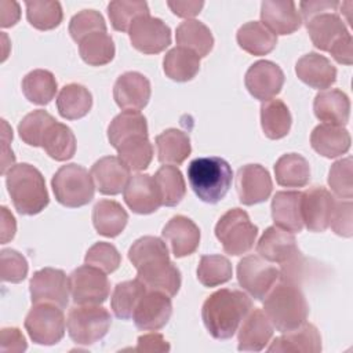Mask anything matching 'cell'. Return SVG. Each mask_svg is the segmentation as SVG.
Listing matches in <instances>:
<instances>
[{"mask_svg":"<svg viewBox=\"0 0 353 353\" xmlns=\"http://www.w3.org/2000/svg\"><path fill=\"white\" fill-rule=\"evenodd\" d=\"M146 287L138 279L121 281L114 287L110 306L117 319L128 320L132 317L139 299L145 295Z\"/></svg>","mask_w":353,"mask_h":353,"instance_id":"ee69618b","label":"cell"},{"mask_svg":"<svg viewBox=\"0 0 353 353\" xmlns=\"http://www.w3.org/2000/svg\"><path fill=\"white\" fill-rule=\"evenodd\" d=\"M233 276L230 261L223 255H203L197 266V280L204 287L228 283Z\"/></svg>","mask_w":353,"mask_h":353,"instance_id":"7dc6e473","label":"cell"},{"mask_svg":"<svg viewBox=\"0 0 353 353\" xmlns=\"http://www.w3.org/2000/svg\"><path fill=\"white\" fill-rule=\"evenodd\" d=\"M128 222V214L114 200H99L92 208V225L105 237L119 236Z\"/></svg>","mask_w":353,"mask_h":353,"instance_id":"4dcf8cb0","label":"cell"},{"mask_svg":"<svg viewBox=\"0 0 353 353\" xmlns=\"http://www.w3.org/2000/svg\"><path fill=\"white\" fill-rule=\"evenodd\" d=\"M41 148L51 159L66 161L76 153V137L66 124L54 121L44 134Z\"/></svg>","mask_w":353,"mask_h":353,"instance_id":"ab89813d","label":"cell"},{"mask_svg":"<svg viewBox=\"0 0 353 353\" xmlns=\"http://www.w3.org/2000/svg\"><path fill=\"white\" fill-rule=\"evenodd\" d=\"M108 15L112 28L117 32H128L132 22L143 15H150L146 1L116 0L108 6Z\"/></svg>","mask_w":353,"mask_h":353,"instance_id":"c3c4849f","label":"cell"},{"mask_svg":"<svg viewBox=\"0 0 353 353\" xmlns=\"http://www.w3.org/2000/svg\"><path fill=\"white\" fill-rule=\"evenodd\" d=\"M58 90L55 76L46 69H34L22 79V92L28 101L36 105H48Z\"/></svg>","mask_w":353,"mask_h":353,"instance_id":"60d3db41","label":"cell"},{"mask_svg":"<svg viewBox=\"0 0 353 353\" xmlns=\"http://www.w3.org/2000/svg\"><path fill=\"white\" fill-rule=\"evenodd\" d=\"M276 182L285 188H303L310 179L307 160L298 153H285L274 164Z\"/></svg>","mask_w":353,"mask_h":353,"instance_id":"d590c367","label":"cell"},{"mask_svg":"<svg viewBox=\"0 0 353 353\" xmlns=\"http://www.w3.org/2000/svg\"><path fill=\"white\" fill-rule=\"evenodd\" d=\"M128 259L137 269V279L146 290L175 296L181 288V272L171 262L165 243L154 236H143L132 243Z\"/></svg>","mask_w":353,"mask_h":353,"instance_id":"6da1fadb","label":"cell"},{"mask_svg":"<svg viewBox=\"0 0 353 353\" xmlns=\"http://www.w3.org/2000/svg\"><path fill=\"white\" fill-rule=\"evenodd\" d=\"M306 22L310 40L320 51H330L341 39L350 34L343 19L336 11H325L313 15Z\"/></svg>","mask_w":353,"mask_h":353,"instance_id":"ffe728a7","label":"cell"},{"mask_svg":"<svg viewBox=\"0 0 353 353\" xmlns=\"http://www.w3.org/2000/svg\"><path fill=\"white\" fill-rule=\"evenodd\" d=\"M112 324L108 309L99 305H77L68 313L66 328L70 339L77 345H92L102 339Z\"/></svg>","mask_w":353,"mask_h":353,"instance_id":"ba28073f","label":"cell"},{"mask_svg":"<svg viewBox=\"0 0 353 353\" xmlns=\"http://www.w3.org/2000/svg\"><path fill=\"white\" fill-rule=\"evenodd\" d=\"M84 262L101 269L105 273H113L121 263V255L113 244L98 241L88 248L84 256Z\"/></svg>","mask_w":353,"mask_h":353,"instance_id":"f5cc1de1","label":"cell"},{"mask_svg":"<svg viewBox=\"0 0 353 353\" xmlns=\"http://www.w3.org/2000/svg\"><path fill=\"white\" fill-rule=\"evenodd\" d=\"M132 47L143 54H159L171 44V29L160 18L143 15L128 29Z\"/></svg>","mask_w":353,"mask_h":353,"instance_id":"4fadbf2b","label":"cell"},{"mask_svg":"<svg viewBox=\"0 0 353 353\" xmlns=\"http://www.w3.org/2000/svg\"><path fill=\"white\" fill-rule=\"evenodd\" d=\"M341 4L338 1H325V0H317V1H301V12L302 18L307 21L316 14L325 12V11H336Z\"/></svg>","mask_w":353,"mask_h":353,"instance_id":"94428289","label":"cell"},{"mask_svg":"<svg viewBox=\"0 0 353 353\" xmlns=\"http://www.w3.org/2000/svg\"><path fill=\"white\" fill-rule=\"evenodd\" d=\"M292 124L288 106L281 99H269L261 105V125L269 139L284 138Z\"/></svg>","mask_w":353,"mask_h":353,"instance_id":"8d00e7d4","label":"cell"},{"mask_svg":"<svg viewBox=\"0 0 353 353\" xmlns=\"http://www.w3.org/2000/svg\"><path fill=\"white\" fill-rule=\"evenodd\" d=\"M215 236L226 254L243 255L254 247L258 236V226L251 222L244 210L232 208L216 222Z\"/></svg>","mask_w":353,"mask_h":353,"instance_id":"52a82bcc","label":"cell"},{"mask_svg":"<svg viewBox=\"0 0 353 353\" xmlns=\"http://www.w3.org/2000/svg\"><path fill=\"white\" fill-rule=\"evenodd\" d=\"M57 121L48 112L36 109L28 113L18 124V134L21 139L30 146H41L43 138L48 127Z\"/></svg>","mask_w":353,"mask_h":353,"instance_id":"681fc988","label":"cell"},{"mask_svg":"<svg viewBox=\"0 0 353 353\" xmlns=\"http://www.w3.org/2000/svg\"><path fill=\"white\" fill-rule=\"evenodd\" d=\"M328 185L334 194L341 199L352 200L353 197V160L345 157L335 161L328 172Z\"/></svg>","mask_w":353,"mask_h":353,"instance_id":"f907efd6","label":"cell"},{"mask_svg":"<svg viewBox=\"0 0 353 353\" xmlns=\"http://www.w3.org/2000/svg\"><path fill=\"white\" fill-rule=\"evenodd\" d=\"M157 159L163 164H182L192 152L190 139L186 132L178 128H168L154 139Z\"/></svg>","mask_w":353,"mask_h":353,"instance_id":"836d02e7","label":"cell"},{"mask_svg":"<svg viewBox=\"0 0 353 353\" xmlns=\"http://www.w3.org/2000/svg\"><path fill=\"white\" fill-rule=\"evenodd\" d=\"M302 192L281 190L272 199V218L276 226L291 233H299L303 229L301 215Z\"/></svg>","mask_w":353,"mask_h":353,"instance_id":"f546056e","label":"cell"},{"mask_svg":"<svg viewBox=\"0 0 353 353\" xmlns=\"http://www.w3.org/2000/svg\"><path fill=\"white\" fill-rule=\"evenodd\" d=\"M0 210H1V225H0L1 243L6 244V243H8L10 240L14 239L15 232H17V223H15L14 215L8 211L7 207L3 205Z\"/></svg>","mask_w":353,"mask_h":353,"instance_id":"be15d7a7","label":"cell"},{"mask_svg":"<svg viewBox=\"0 0 353 353\" xmlns=\"http://www.w3.org/2000/svg\"><path fill=\"white\" fill-rule=\"evenodd\" d=\"M135 352H168L170 343L161 334L150 332L141 335L137 341Z\"/></svg>","mask_w":353,"mask_h":353,"instance_id":"6f0895ef","label":"cell"},{"mask_svg":"<svg viewBox=\"0 0 353 353\" xmlns=\"http://www.w3.org/2000/svg\"><path fill=\"white\" fill-rule=\"evenodd\" d=\"M137 135H148L146 117L137 110H123L108 127V139L114 149Z\"/></svg>","mask_w":353,"mask_h":353,"instance_id":"f35d334b","label":"cell"},{"mask_svg":"<svg viewBox=\"0 0 353 353\" xmlns=\"http://www.w3.org/2000/svg\"><path fill=\"white\" fill-rule=\"evenodd\" d=\"M167 6L171 8V11L181 18H193L196 17L201 8L204 7L203 1L196 0H175V1H167Z\"/></svg>","mask_w":353,"mask_h":353,"instance_id":"91938a15","label":"cell"},{"mask_svg":"<svg viewBox=\"0 0 353 353\" xmlns=\"http://www.w3.org/2000/svg\"><path fill=\"white\" fill-rule=\"evenodd\" d=\"M150 94V81L139 72H125L120 74L113 85V98L123 110L139 112L148 105Z\"/></svg>","mask_w":353,"mask_h":353,"instance_id":"d6986e66","label":"cell"},{"mask_svg":"<svg viewBox=\"0 0 353 353\" xmlns=\"http://www.w3.org/2000/svg\"><path fill=\"white\" fill-rule=\"evenodd\" d=\"M26 258L12 248H4L0 252V272L1 280L7 283H21L28 276Z\"/></svg>","mask_w":353,"mask_h":353,"instance_id":"db71d44e","label":"cell"},{"mask_svg":"<svg viewBox=\"0 0 353 353\" xmlns=\"http://www.w3.org/2000/svg\"><path fill=\"white\" fill-rule=\"evenodd\" d=\"M352 210L353 204L352 200L336 201L334 215L331 219V229L342 237H352L353 226H352Z\"/></svg>","mask_w":353,"mask_h":353,"instance_id":"11a10c76","label":"cell"},{"mask_svg":"<svg viewBox=\"0 0 353 353\" xmlns=\"http://www.w3.org/2000/svg\"><path fill=\"white\" fill-rule=\"evenodd\" d=\"M153 178L159 188L163 205L175 207L182 201L186 194V185L178 167L168 164L161 165Z\"/></svg>","mask_w":353,"mask_h":353,"instance_id":"b9f144b4","label":"cell"},{"mask_svg":"<svg viewBox=\"0 0 353 353\" xmlns=\"http://www.w3.org/2000/svg\"><path fill=\"white\" fill-rule=\"evenodd\" d=\"M268 352L319 353L321 352V335L313 324L305 321L298 328L277 336L268 347Z\"/></svg>","mask_w":353,"mask_h":353,"instance_id":"4316f807","label":"cell"},{"mask_svg":"<svg viewBox=\"0 0 353 353\" xmlns=\"http://www.w3.org/2000/svg\"><path fill=\"white\" fill-rule=\"evenodd\" d=\"M273 336V325L263 310L254 307L243 320L237 335V349L241 352H261Z\"/></svg>","mask_w":353,"mask_h":353,"instance_id":"d4e9b609","label":"cell"},{"mask_svg":"<svg viewBox=\"0 0 353 353\" xmlns=\"http://www.w3.org/2000/svg\"><path fill=\"white\" fill-rule=\"evenodd\" d=\"M57 108L61 117L66 120L81 119L92 108V95L88 88L79 83L66 84L58 94Z\"/></svg>","mask_w":353,"mask_h":353,"instance_id":"d6a6232c","label":"cell"},{"mask_svg":"<svg viewBox=\"0 0 353 353\" xmlns=\"http://www.w3.org/2000/svg\"><path fill=\"white\" fill-rule=\"evenodd\" d=\"M163 69L165 76L174 81H189L200 70V58L193 51L178 46L164 55Z\"/></svg>","mask_w":353,"mask_h":353,"instance_id":"74e56055","label":"cell"},{"mask_svg":"<svg viewBox=\"0 0 353 353\" xmlns=\"http://www.w3.org/2000/svg\"><path fill=\"white\" fill-rule=\"evenodd\" d=\"M284 73L279 65L272 61L262 59L248 68L244 83L245 88L254 98L265 102L280 94L284 85Z\"/></svg>","mask_w":353,"mask_h":353,"instance_id":"9a60e30c","label":"cell"},{"mask_svg":"<svg viewBox=\"0 0 353 353\" xmlns=\"http://www.w3.org/2000/svg\"><path fill=\"white\" fill-rule=\"evenodd\" d=\"M81 59L91 66H102L114 58V43L106 32H95L79 43Z\"/></svg>","mask_w":353,"mask_h":353,"instance_id":"7bdbcfd3","label":"cell"},{"mask_svg":"<svg viewBox=\"0 0 353 353\" xmlns=\"http://www.w3.org/2000/svg\"><path fill=\"white\" fill-rule=\"evenodd\" d=\"M280 279V270L258 255H248L237 263L240 287L254 299L263 301Z\"/></svg>","mask_w":353,"mask_h":353,"instance_id":"30bf717a","label":"cell"},{"mask_svg":"<svg viewBox=\"0 0 353 353\" xmlns=\"http://www.w3.org/2000/svg\"><path fill=\"white\" fill-rule=\"evenodd\" d=\"M95 188L99 193L106 196H116L124 190L128 179L130 170L116 156H105L97 160L90 171Z\"/></svg>","mask_w":353,"mask_h":353,"instance_id":"cb8c5ba5","label":"cell"},{"mask_svg":"<svg viewBox=\"0 0 353 353\" xmlns=\"http://www.w3.org/2000/svg\"><path fill=\"white\" fill-rule=\"evenodd\" d=\"M51 188L57 201L68 208L83 207L95 194L91 174L83 165L74 163L58 168L51 179Z\"/></svg>","mask_w":353,"mask_h":353,"instance_id":"8992f818","label":"cell"},{"mask_svg":"<svg viewBox=\"0 0 353 353\" xmlns=\"http://www.w3.org/2000/svg\"><path fill=\"white\" fill-rule=\"evenodd\" d=\"M237 44L251 55H266L277 44V37L262 22L251 21L239 28L236 34Z\"/></svg>","mask_w":353,"mask_h":353,"instance_id":"1f68e13d","label":"cell"},{"mask_svg":"<svg viewBox=\"0 0 353 353\" xmlns=\"http://www.w3.org/2000/svg\"><path fill=\"white\" fill-rule=\"evenodd\" d=\"M69 290L76 305H99L110 294V281L105 272L85 263L69 274Z\"/></svg>","mask_w":353,"mask_h":353,"instance_id":"8fae6325","label":"cell"},{"mask_svg":"<svg viewBox=\"0 0 353 353\" xmlns=\"http://www.w3.org/2000/svg\"><path fill=\"white\" fill-rule=\"evenodd\" d=\"M175 40L179 47L193 51L199 58L207 57L214 47V37L210 28L196 19L181 22L176 28Z\"/></svg>","mask_w":353,"mask_h":353,"instance_id":"e575fe53","label":"cell"},{"mask_svg":"<svg viewBox=\"0 0 353 353\" xmlns=\"http://www.w3.org/2000/svg\"><path fill=\"white\" fill-rule=\"evenodd\" d=\"M28 22L39 30H51L61 25L63 12L59 1L33 0L26 1Z\"/></svg>","mask_w":353,"mask_h":353,"instance_id":"bcb514c9","label":"cell"},{"mask_svg":"<svg viewBox=\"0 0 353 353\" xmlns=\"http://www.w3.org/2000/svg\"><path fill=\"white\" fill-rule=\"evenodd\" d=\"M6 185L15 210L22 215H36L50 203L44 176L32 164L10 167L6 172Z\"/></svg>","mask_w":353,"mask_h":353,"instance_id":"277c9868","label":"cell"},{"mask_svg":"<svg viewBox=\"0 0 353 353\" xmlns=\"http://www.w3.org/2000/svg\"><path fill=\"white\" fill-rule=\"evenodd\" d=\"M28 347L26 339L17 327H4L0 332L1 352H25Z\"/></svg>","mask_w":353,"mask_h":353,"instance_id":"9f6ffc18","label":"cell"},{"mask_svg":"<svg viewBox=\"0 0 353 353\" xmlns=\"http://www.w3.org/2000/svg\"><path fill=\"white\" fill-rule=\"evenodd\" d=\"M352 138L343 125L319 124L310 134L312 148L327 159H335L350 149Z\"/></svg>","mask_w":353,"mask_h":353,"instance_id":"f1b7e54d","label":"cell"},{"mask_svg":"<svg viewBox=\"0 0 353 353\" xmlns=\"http://www.w3.org/2000/svg\"><path fill=\"white\" fill-rule=\"evenodd\" d=\"M0 10H1V21H0L1 28L14 26L18 22V19L21 17V10H19V4L17 1L3 0L0 3Z\"/></svg>","mask_w":353,"mask_h":353,"instance_id":"6125c7cd","label":"cell"},{"mask_svg":"<svg viewBox=\"0 0 353 353\" xmlns=\"http://www.w3.org/2000/svg\"><path fill=\"white\" fill-rule=\"evenodd\" d=\"M236 189L240 203L254 205L269 199L273 182L269 171L261 164H245L237 170Z\"/></svg>","mask_w":353,"mask_h":353,"instance_id":"2e32d148","label":"cell"},{"mask_svg":"<svg viewBox=\"0 0 353 353\" xmlns=\"http://www.w3.org/2000/svg\"><path fill=\"white\" fill-rule=\"evenodd\" d=\"M263 312L273 328L288 332L306 321L309 305L298 284L280 280L265 296Z\"/></svg>","mask_w":353,"mask_h":353,"instance_id":"3957f363","label":"cell"},{"mask_svg":"<svg viewBox=\"0 0 353 353\" xmlns=\"http://www.w3.org/2000/svg\"><path fill=\"white\" fill-rule=\"evenodd\" d=\"M117 157L130 171H142L153 159V146L148 135H137L124 141L117 149Z\"/></svg>","mask_w":353,"mask_h":353,"instance_id":"f6af8a7d","label":"cell"},{"mask_svg":"<svg viewBox=\"0 0 353 353\" xmlns=\"http://www.w3.org/2000/svg\"><path fill=\"white\" fill-rule=\"evenodd\" d=\"M188 179L194 194L204 203H219L232 185L233 171L221 157H197L188 165Z\"/></svg>","mask_w":353,"mask_h":353,"instance_id":"5b68a950","label":"cell"},{"mask_svg":"<svg viewBox=\"0 0 353 353\" xmlns=\"http://www.w3.org/2000/svg\"><path fill=\"white\" fill-rule=\"evenodd\" d=\"M25 330L37 345H55L65 335V316L59 306L34 303L25 317Z\"/></svg>","mask_w":353,"mask_h":353,"instance_id":"9c48e42d","label":"cell"},{"mask_svg":"<svg viewBox=\"0 0 353 353\" xmlns=\"http://www.w3.org/2000/svg\"><path fill=\"white\" fill-rule=\"evenodd\" d=\"M295 73L301 81L317 90H327L336 81V68L328 58L317 52L301 57L296 61Z\"/></svg>","mask_w":353,"mask_h":353,"instance_id":"484cf974","label":"cell"},{"mask_svg":"<svg viewBox=\"0 0 353 353\" xmlns=\"http://www.w3.org/2000/svg\"><path fill=\"white\" fill-rule=\"evenodd\" d=\"M256 252L268 262L285 263L301 254L295 236L279 226H269L256 244Z\"/></svg>","mask_w":353,"mask_h":353,"instance_id":"603a6c76","label":"cell"},{"mask_svg":"<svg viewBox=\"0 0 353 353\" xmlns=\"http://www.w3.org/2000/svg\"><path fill=\"white\" fill-rule=\"evenodd\" d=\"M95 32H106V22L101 12L95 10H83L72 17L69 22V33L77 44Z\"/></svg>","mask_w":353,"mask_h":353,"instance_id":"816d5d0a","label":"cell"},{"mask_svg":"<svg viewBox=\"0 0 353 353\" xmlns=\"http://www.w3.org/2000/svg\"><path fill=\"white\" fill-rule=\"evenodd\" d=\"M32 303H52L61 309L69 303V277L62 269L43 268L29 281Z\"/></svg>","mask_w":353,"mask_h":353,"instance_id":"7c38bea8","label":"cell"},{"mask_svg":"<svg viewBox=\"0 0 353 353\" xmlns=\"http://www.w3.org/2000/svg\"><path fill=\"white\" fill-rule=\"evenodd\" d=\"M161 236L170 244L175 258L192 255L200 244L199 226L185 215L172 216L163 228Z\"/></svg>","mask_w":353,"mask_h":353,"instance_id":"44dd1931","label":"cell"},{"mask_svg":"<svg viewBox=\"0 0 353 353\" xmlns=\"http://www.w3.org/2000/svg\"><path fill=\"white\" fill-rule=\"evenodd\" d=\"M313 110L316 117L327 124L345 125L350 117V99L342 90H321L314 97Z\"/></svg>","mask_w":353,"mask_h":353,"instance_id":"83f0119b","label":"cell"},{"mask_svg":"<svg viewBox=\"0 0 353 353\" xmlns=\"http://www.w3.org/2000/svg\"><path fill=\"white\" fill-rule=\"evenodd\" d=\"M172 314L171 296L159 291H146L139 299L132 320L141 331H157L163 328Z\"/></svg>","mask_w":353,"mask_h":353,"instance_id":"e0dca14e","label":"cell"},{"mask_svg":"<svg viewBox=\"0 0 353 353\" xmlns=\"http://www.w3.org/2000/svg\"><path fill=\"white\" fill-rule=\"evenodd\" d=\"M328 52L332 55V58L338 63L352 65V62H353V39H352V34H347L343 39H341Z\"/></svg>","mask_w":353,"mask_h":353,"instance_id":"680465c9","label":"cell"},{"mask_svg":"<svg viewBox=\"0 0 353 353\" xmlns=\"http://www.w3.org/2000/svg\"><path fill=\"white\" fill-rule=\"evenodd\" d=\"M336 200L323 186H313L302 192L301 215L303 225L310 232H324L330 228Z\"/></svg>","mask_w":353,"mask_h":353,"instance_id":"5bb4252c","label":"cell"},{"mask_svg":"<svg viewBox=\"0 0 353 353\" xmlns=\"http://www.w3.org/2000/svg\"><path fill=\"white\" fill-rule=\"evenodd\" d=\"M251 309L252 302L245 292L221 288L204 301L201 319L210 335L222 341L236 334Z\"/></svg>","mask_w":353,"mask_h":353,"instance_id":"7a4b0ae2","label":"cell"},{"mask_svg":"<svg viewBox=\"0 0 353 353\" xmlns=\"http://www.w3.org/2000/svg\"><path fill=\"white\" fill-rule=\"evenodd\" d=\"M123 197L128 208L141 215L156 212L160 205H163L154 178L149 174H137L130 176L123 190Z\"/></svg>","mask_w":353,"mask_h":353,"instance_id":"ac0fdd59","label":"cell"},{"mask_svg":"<svg viewBox=\"0 0 353 353\" xmlns=\"http://www.w3.org/2000/svg\"><path fill=\"white\" fill-rule=\"evenodd\" d=\"M261 19L274 34H291L302 25V17L291 0L262 1Z\"/></svg>","mask_w":353,"mask_h":353,"instance_id":"7402d4cb","label":"cell"}]
</instances>
